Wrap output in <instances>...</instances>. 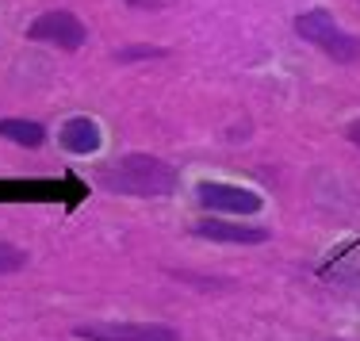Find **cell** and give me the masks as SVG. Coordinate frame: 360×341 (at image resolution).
Instances as JSON below:
<instances>
[{
  "label": "cell",
  "mask_w": 360,
  "mask_h": 341,
  "mask_svg": "<svg viewBox=\"0 0 360 341\" xmlns=\"http://www.w3.org/2000/svg\"><path fill=\"white\" fill-rule=\"evenodd\" d=\"M295 35L307 39V42H314L322 54H330L333 62H341V65H349V62H356V58H360V39L349 35V31H341L326 8H314V12L299 15V20H295Z\"/></svg>",
  "instance_id": "2"
},
{
  "label": "cell",
  "mask_w": 360,
  "mask_h": 341,
  "mask_svg": "<svg viewBox=\"0 0 360 341\" xmlns=\"http://www.w3.org/2000/svg\"><path fill=\"white\" fill-rule=\"evenodd\" d=\"M165 50L158 46H131V50H115V62H134V58H161Z\"/></svg>",
  "instance_id": "10"
},
{
  "label": "cell",
  "mask_w": 360,
  "mask_h": 341,
  "mask_svg": "<svg viewBox=\"0 0 360 341\" xmlns=\"http://www.w3.org/2000/svg\"><path fill=\"white\" fill-rule=\"evenodd\" d=\"M127 4H134V8H150V4H158V0H127Z\"/></svg>",
  "instance_id": "12"
},
{
  "label": "cell",
  "mask_w": 360,
  "mask_h": 341,
  "mask_svg": "<svg viewBox=\"0 0 360 341\" xmlns=\"http://www.w3.org/2000/svg\"><path fill=\"white\" fill-rule=\"evenodd\" d=\"M349 139H353V142H356V146H360V119H356V123H353V127H349Z\"/></svg>",
  "instance_id": "11"
},
{
  "label": "cell",
  "mask_w": 360,
  "mask_h": 341,
  "mask_svg": "<svg viewBox=\"0 0 360 341\" xmlns=\"http://www.w3.org/2000/svg\"><path fill=\"white\" fill-rule=\"evenodd\" d=\"M27 39L54 42L58 50H81L84 39H89V31H84V23L77 20L73 12H42L27 27Z\"/></svg>",
  "instance_id": "4"
},
{
  "label": "cell",
  "mask_w": 360,
  "mask_h": 341,
  "mask_svg": "<svg viewBox=\"0 0 360 341\" xmlns=\"http://www.w3.org/2000/svg\"><path fill=\"white\" fill-rule=\"evenodd\" d=\"M23 265H27V253L8 245V242H0V276H4V272H20Z\"/></svg>",
  "instance_id": "9"
},
{
  "label": "cell",
  "mask_w": 360,
  "mask_h": 341,
  "mask_svg": "<svg viewBox=\"0 0 360 341\" xmlns=\"http://www.w3.org/2000/svg\"><path fill=\"white\" fill-rule=\"evenodd\" d=\"M73 334L81 341H180L176 330L161 322H81Z\"/></svg>",
  "instance_id": "3"
},
{
  "label": "cell",
  "mask_w": 360,
  "mask_h": 341,
  "mask_svg": "<svg viewBox=\"0 0 360 341\" xmlns=\"http://www.w3.org/2000/svg\"><path fill=\"white\" fill-rule=\"evenodd\" d=\"M203 207L211 211H230V215H253L261 211V195L250 188H238V184H222V181H203L195 188Z\"/></svg>",
  "instance_id": "5"
},
{
  "label": "cell",
  "mask_w": 360,
  "mask_h": 341,
  "mask_svg": "<svg viewBox=\"0 0 360 341\" xmlns=\"http://www.w3.org/2000/svg\"><path fill=\"white\" fill-rule=\"evenodd\" d=\"M195 234L211 238V242H242V245H257V242H264V238H269L261 226L222 223V219H203V223H195Z\"/></svg>",
  "instance_id": "7"
},
{
  "label": "cell",
  "mask_w": 360,
  "mask_h": 341,
  "mask_svg": "<svg viewBox=\"0 0 360 341\" xmlns=\"http://www.w3.org/2000/svg\"><path fill=\"white\" fill-rule=\"evenodd\" d=\"M62 146L70 150V153H81V157H89V153H96L100 146H104V134H100V127L92 123V119H84V115H77L70 119V123L62 127Z\"/></svg>",
  "instance_id": "6"
},
{
  "label": "cell",
  "mask_w": 360,
  "mask_h": 341,
  "mask_svg": "<svg viewBox=\"0 0 360 341\" xmlns=\"http://www.w3.org/2000/svg\"><path fill=\"white\" fill-rule=\"evenodd\" d=\"M0 139L20 142V146H42L46 131H42V123H31V119H0Z\"/></svg>",
  "instance_id": "8"
},
{
  "label": "cell",
  "mask_w": 360,
  "mask_h": 341,
  "mask_svg": "<svg viewBox=\"0 0 360 341\" xmlns=\"http://www.w3.org/2000/svg\"><path fill=\"white\" fill-rule=\"evenodd\" d=\"M96 181L111 192H123V195H169L180 184V176H176V169L165 165L161 157L127 153V157H119V161L100 165Z\"/></svg>",
  "instance_id": "1"
}]
</instances>
